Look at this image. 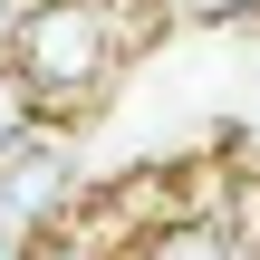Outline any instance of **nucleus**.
<instances>
[{"instance_id": "20e7f679", "label": "nucleus", "mask_w": 260, "mask_h": 260, "mask_svg": "<svg viewBox=\"0 0 260 260\" xmlns=\"http://www.w3.org/2000/svg\"><path fill=\"white\" fill-rule=\"evenodd\" d=\"M212 222H222V241H232V260H260V183H232Z\"/></svg>"}, {"instance_id": "6e6552de", "label": "nucleus", "mask_w": 260, "mask_h": 260, "mask_svg": "<svg viewBox=\"0 0 260 260\" xmlns=\"http://www.w3.org/2000/svg\"><path fill=\"white\" fill-rule=\"evenodd\" d=\"M0 260H29V232H19L10 212H0Z\"/></svg>"}, {"instance_id": "0eeeda50", "label": "nucleus", "mask_w": 260, "mask_h": 260, "mask_svg": "<svg viewBox=\"0 0 260 260\" xmlns=\"http://www.w3.org/2000/svg\"><path fill=\"white\" fill-rule=\"evenodd\" d=\"M174 10H193V19H251L260 0H174Z\"/></svg>"}, {"instance_id": "423d86ee", "label": "nucleus", "mask_w": 260, "mask_h": 260, "mask_svg": "<svg viewBox=\"0 0 260 260\" xmlns=\"http://www.w3.org/2000/svg\"><path fill=\"white\" fill-rule=\"evenodd\" d=\"M29 260H96V251H87V241H68V232H39V241H29Z\"/></svg>"}, {"instance_id": "f03ea898", "label": "nucleus", "mask_w": 260, "mask_h": 260, "mask_svg": "<svg viewBox=\"0 0 260 260\" xmlns=\"http://www.w3.org/2000/svg\"><path fill=\"white\" fill-rule=\"evenodd\" d=\"M0 212L39 241V232H58V212H68V145L48 135V125H29L10 154H0Z\"/></svg>"}, {"instance_id": "f257e3e1", "label": "nucleus", "mask_w": 260, "mask_h": 260, "mask_svg": "<svg viewBox=\"0 0 260 260\" xmlns=\"http://www.w3.org/2000/svg\"><path fill=\"white\" fill-rule=\"evenodd\" d=\"M116 48H125L116 0H19V19H10V48H0V58L39 87V106H68V96L106 87Z\"/></svg>"}, {"instance_id": "39448f33", "label": "nucleus", "mask_w": 260, "mask_h": 260, "mask_svg": "<svg viewBox=\"0 0 260 260\" xmlns=\"http://www.w3.org/2000/svg\"><path fill=\"white\" fill-rule=\"evenodd\" d=\"M29 125H39V87H29V77H19V68L0 58V154H10V145H19Z\"/></svg>"}, {"instance_id": "1a4fd4ad", "label": "nucleus", "mask_w": 260, "mask_h": 260, "mask_svg": "<svg viewBox=\"0 0 260 260\" xmlns=\"http://www.w3.org/2000/svg\"><path fill=\"white\" fill-rule=\"evenodd\" d=\"M10 19H19V0H0V48H10Z\"/></svg>"}, {"instance_id": "7ed1b4c3", "label": "nucleus", "mask_w": 260, "mask_h": 260, "mask_svg": "<svg viewBox=\"0 0 260 260\" xmlns=\"http://www.w3.org/2000/svg\"><path fill=\"white\" fill-rule=\"evenodd\" d=\"M135 260H232V241H222V222L203 212V222H164V232H145Z\"/></svg>"}]
</instances>
